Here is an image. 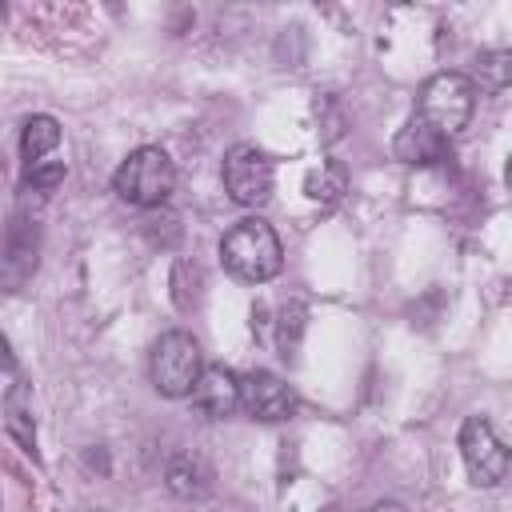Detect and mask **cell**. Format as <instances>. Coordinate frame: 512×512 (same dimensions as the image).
Listing matches in <instances>:
<instances>
[{
	"label": "cell",
	"instance_id": "15",
	"mask_svg": "<svg viewBox=\"0 0 512 512\" xmlns=\"http://www.w3.org/2000/svg\"><path fill=\"white\" fill-rule=\"evenodd\" d=\"M304 324H308V308H304L300 300H288V304L280 308V316H276V348H280L284 360L296 356L300 336H304Z\"/></svg>",
	"mask_w": 512,
	"mask_h": 512
},
{
	"label": "cell",
	"instance_id": "8",
	"mask_svg": "<svg viewBox=\"0 0 512 512\" xmlns=\"http://www.w3.org/2000/svg\"><path fill=\"white\" fill-rule=\"evenodd\" d=\"M392 152L400 164H412V168H432V164H444L448 160V136L436 132L428 120H420L416 112L408 116V124L396 132L392 140Z\"/></svg>",
	"mask_w": 512,
	"mask_h": 512
},
{
	"label": "cell",
	"instance_id": "18",
	"mask_svg": "<svg viewBox=\"0 0 512 512\" xmlns=\"http://www.w3.org/2000/svg\"><path fill=\"white\" fill-rule=\"evenodd\" d=\"M504 180H508V188H512V156H508V164H504Z\"/></svg>",
	"mask_w": 512,
	"mask_h": 512
},
{
	"label": "cell",
	"instance_id": "7",
	"mask_svg": "<svg viewBox=\"0 0 512 512\" xmlns=\"http://www.w3.org/2000/svg\"><path fill=\"white\" fill-rule=\"evenodd\" d=\"M240 408L252 416V420H264V424H280V420H292L296 408H300V396L292 392L288 380H280L276 372H248L240 376Z\"/></svg>",
	"mask_w": 512,
	"mask_h": 512
},
{
	"label": "cell",
	"instance_id": "5",
	"mask_svg": "<svg viewBox=\"0 0 512 512\" xmlns=\"http://www.w3.org/2000/svg\"><path fill=\"white\" fill-rule=\"evenodd\" d=\"M460 456L476 488H496L512 468V452L504 448V440L484 416H468L460 424Z\"/></svg>",
	"mask_w": 512,
	"mask_h": 512
},
{
	"label": "cell",
	"instance_id": "6",
	"mask_svg": "<svg viewBox=\"0 0 512 512\" xmlns=\"http://www.w3.org/2000/svg\"><path fill=\"white\" fill-rule=\"evenodd\" d=\"M272 188H276V168L256 144L228 148V156H224V192L236 204L260 208V204L272 200Z\"/></svg>",
	"mask_w": 512,
	"mask_h": 512
},
{
	"label": "cell",
	"instance_id": "10",
	"mask_svg": "<svg viewBox=\"0 0 512 512\" xmlns=\"http://www.w3.org/2000/svg\"><path fill=\"white\" fill-rule=\"evenodd\" d=\"M192 404L208 416V420H224L240 408V376L224 364H208L200 372V384L192 392Z\"/></svg>",
	"mask_w": 512,
	"mask_h": 512
},
{
	"label": "cell",
	"instance_id": "9",
	"mask_svg": "<svg viewBox=\"0 0 512 512\" xmlns=\"http://www.w3.org/2000/svg\"><path fill=\"white\" fill-rule=\"evenodd\" d=\"M36 252H40V232L32 220L12 216L8 240H4V288L16 292L32 272H36Z\"/></svg>",
	"mask_w": 512,
	"mask_h": 512
},
{
	"label": "cell",
	"instance_id": "12",
	"mask_svg": "<svg viewBox=\"0 0 512 512\" xmlns=\"http://www.w3.org/2000/svg\"><path fill=\"white\" fill-rule=\"evenodd\" d=\"M304 192H308V200H316V204H336L344 192H348V168L340 164V160H320L316 168H308V176H304Z\"/></svg>",
	"mask_w": 512,
	"mask_h": 512
},
{
	"label": "cell",
	"instance_id": "3",
	"mask_svg": "<svg viewBox=\"0 0 512 512\" xmlns=\"http://www.w3.org/2000/svg\"><path fill=\"white\" fill-rule=\"evenodd\" d=\"M476 112V84L464 72H436L424 80L420 100H416V116L428 120L436 132L456 136Z\"/></svg>",
	"mask_w": 512,
	"mask_h": 512
},
{
	"label": "cell",
	"instance_id": "4",
	"mask_svg": "<svg viewBox=\"0 0 512 512\" xmlns=\"http://www.w3.org/2000/svg\"><path fill=\"white\" fill-rule=\"evenodd\" d=\"M148 372H152V388L168 400H184L196 392L200 384V372H204V360H200V344L188 336V332H164L156 344H152V360H148Z\"/></svg>",
	"mask_w": 512,
	"mask_h": 512
},
{
	"label": "cell",
	"instance_id": "2",
	"mask_svg": "<svg viewBox=\"0 0 512 512\" xmlns=\"http://www.w3.org/2000/svg\"><path fill=\"white\" fill-rule=\"evenodd\" d=\"M172 188H176V164L156 144L128 152L112 176V192L132 208H160L172 196Z\"/></svg>",
	"mask_w": 512,
	"mask_h": 512
},
{
	"label": "cell",
	"instance_id": "1",
	"mask_svg": "<svg viewBox=\"0 0 512 512\" xmlns=\"http://www.w3.org/2000/svg\"><path fill=\"white\" fill-rule=\"evenodd\" d=\"M220 260H224V268L236 280H244V284H268L280 272V264H284V248H280V236L272 232L268 220L248 216V220H236L224 232Z\"/></svg>",
	"mask_w": 512,
	"mask_h": 512
},
{
	"label": "cell",
	"instance_id": "19",
	"mask_svg": "<svg viewBox=\"0 0 512 512\" xmlns=\"http://www.w3.org/2000/svg\"><path fill=\"white\" fill-rule=\"evenodd\" d=\"M72 512H96V508H72Z\"/></svg>",
	"mask_w": 512,
	"mask_h": 512
},
{
	"label": "cell",
	"instance_id": "17",
	"mask_svg": "<svg viewBox=\"0 0 512 512\" xmlns=\"http://www.w3.org/2000/svg\"><path fill=\"white\" fill-rule=\"evenodd\" d=\"M368 512H408L404 504H396V500H380V504H372Z\"/></svg>",
	"mask_w": 512,
	"mask_h": 512
},
{
	"label": "cell",
	"instance_id": "11",
	"mask_svg": "<svg viewBox=\"0 0 512 512\" xmlns=\"http://www.w3.org/2000/svg\"><path fill=\"white\" fill-rule=\"evenodd\" d=\"M164 484H168L172 496H180V500H196V496H204V492L212 488V468H208L200 456L184 452V456H172V460H168V468H164Z\"/></svg>",
	"mask_w": 512,
	"mask_h": 512
},
{
	"label": "cell",
	"instance_id": "13",
	"mask_svg": "<svg viewBox=\"0 0 512 512\" xmlns=\"http://www.w3.org/2000/svg\"><path fill=\"white\" fill-rule=\"evenodd\" d=\"M60 144V124L52 116H28L24 132H20V152L28 164H44L48 152H56Z\"/></svg>",
	"mask_w": 512,
	"mask_h": 512
},
{
	"label": "cell",
	"instance_id": "14",
	"mask_svg": "<svg viewBox=\"0 0 512 512\" xmlns=\"http://www.w3.org/2000/svg\"><path fill=\"white\" fill-rule=\"evenodd\" d=\"M472 84L484 88V92H504V88H512V48L480 52V56H476V68H472Z\"/></svg>",
	"mask_w": 512,
	"mask_h": 512
},
{
	"label": "cell",
	"instance_id": "16",
	"mask_svg": "<svg viewBox=\"0 0 512 512\" xmlns=\"http://www.w3.org/2000/svg\"><path fill=\"white\" fill-rule=\"evenodd\" d=\"M24 184H28L32 192H52V188H60V184H64V164H60V160L32 164V168H28V176H24Z\"/></svg>",
	"mask_w": 512,
	"mask_h": 512
}]
</instances>
